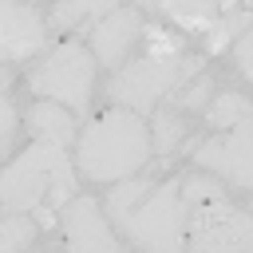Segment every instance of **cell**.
<instances>
[{"instance_id":"1","label":"cell","mask_w":253,"mask_h":253,"mask_svg":"<svg viewBox=\"0 0 253 253\" xmlns=\"http://www.w3.org/2000/svg\"><path fill=\"white\" fill-rule=\"evenodd\" d=\"M75 194V170L67 158V146L59 142H32L16 162L0 170V210L28 213L43 202L51 210H63Z\"/></svg>"},{"instance_id":"2","label":"cell","mask_w":253,"mask_h":253,"mask_svg":"<svg viewBox=\"0 0 253 253\" xmlns=\"http://www.w3.org/2000/svg\"><path fill=\"white\" fill-rule=\"evenodd\" d=\"M75 162L91 182L130 178L150 162V126L142 123V115H134L126 107L107 111L103 119H95L83 130Z\"/></svg>"},{"instance_id":"3","label":"cell","mask_w":253,"mask_h":253,"mask_svg":"<svg viewBox=\"0 0 253 253\" xmlns=\"http://www.w3.org/2000/svg\"><path fill=\"white\" fill-rule=\"evenodd\" d=\"M130 245L138 249H154V253H178L186 245V202L178 194V182H162V186H146L126 213L115 221Z\"/></svg>"},{"instance_id":"4","label":"cell","mask_w":253,"mask_h":253,"mask_svg":"<svg viewBox=\"0 0 253 253\" xmlns=\"http://www.w3.org/2000/svg\"><path fill=\"white\" fill-rule=\"evenodd\" d=\"M202 63L198 59H186V55H174V51H158V55H142L126 67H119L107 83V95L111 103L134 111V115H146L158 107L162 95H170L182 79L198 75Z\"/></svg>"},{"instance_id":"5","label":"cell","mask_w":253,"mask_h":253,"mask_svg":"<svg viewBox=\"0 0 253 253\" xmlns=\"http://www.w3.org/2000/svg\"><path fill=\"white\" fill-rule=\"evenodd\" d=\"M91 79H95V55L83 43H59L36 71H32V91L47 95L55 103H67L71 115H83L91 103Z\"/></svg>"},{"instance_id":"6","label":"cell","mask_w":253,"mask_h":253,"mask_svg":"<svg viewBox=\"0 0 253 253\" xmlns=\"http://www.w3.org/2000/svg\"><path fill=\"white\" fill-rule=\"evenodd\" d=\"M186 225H190V249L198 253H245L253 245V221L249 213L233 210L229 198L190 206Z\"/></svg>"},{"instance_id":"7","label":"cell","mask_w":253,"mask_h":253,"mask_svg":"<svg viewBox=\"0 0 253 253\" xmlns=\"http://www.w3.org/2000/svg\"><path fill=\"white\" fill-rule=\"evenodd\" d=\"M194 162L202 170H217L237 190H249V182H253V119L233 123V134H225V138H206L194 150Z\"/></svg>"},{"instance_id":"8","label":"cell","mask_w":253,"mask_h":253,"mask_svg":"<svg viewBox=\"0 0 253 253\" xmlns=\"http://www.w3.org/2000/svg\"><path fill=\"white\" fill-rule=\"evenodd\" d=\"M47 43V28L32 4L0 0V59H28Z\"/></svg>"},{"instance_id":"9","label":"cell","mask_w":253,"mask_h":253,"mask_svg":"<svg viewBox=\"0 0 253 253\" xmlns=\"http://www.w3.org/2000/svg\"><path fill=\"white\" fill-rule=\"evenodd\" d=\"M63 237H67V249H75V253H87V249L115 253L119 249V237L111 233V221H103V210L95 206V198H71L63 206Z\"/></svg>"},{"instance_id":"10","label":"cell","mask_w":253,"mask_h":253,"mask_svg":"<svg viewBox=\"0 0 253 253\" xmlns=\"http://www.w3.org/2000/svg\"><path fill=\"white\" fill-rule=\"evenodd\" d=\"M138 36H142V16H138V8H111L107 16H99V24H95V32H91L95 59L107 63V67H115Z\"/></svg>"},{"instance_id":"11","label":"cell","mask_w":253,"mask_h":253,"mask_svg":"<svg viewBox=\"0 0 253 253\" xmlns=\"http://www.w3.org/2000/svg\"><path fill=\"white\" fill-rule=\"evenodd\" d=\"M28 130H32L36 138H43V142H59V146H67V142L75 138V115L63 111V103L47 99V103L28 107Z\"/></svg>"},{"instance_id":"12","label":"cell","mask_w":253,"mask_h":253,"mask_svg":"<svg viewBox=\"0 0 253 253\" xmlns=\"http://www.w3.org/2000/svg\"><path fill=\"white\" fill-rule=\"evenodd\" d=\"M146 12H166L182 28H210L217 16V0H138Z\"/></svg>"},{"instance_id":"13","label":"cell","mask_w":253,"mask_h":253,"mask_svg":"<svg viewBox=\"0 0 253 253\" xmlns=\"http://www.w3.org/2000/svg\"><path fill=\"white\" fill-rule=\"evenodd\" d=\"M186 119H182V111H166V107H158V115H154V126H150V150H158V158H170L174 150H178V142L186 138Z\"/></svg>"},{"instance_id":"14","label":"cell","mask_w":253,"mask_h":253,"mask_svg":"<svg viewBox=\"0 0 253 253\" xmlns=\"http://www.w3.org/2000/svg\"><path fill=\"white\" fill-rule=\"evenodd\" d=\"M111 8H119V0H59L55 12H51V24H55V28H75V24H83V20L107 16Z\"/></svg>"},{"instance_id":"15","label":"cell","mask_w":253,"mask_h":253,"mask_svg":"<svg viewBox=\"0 0 253 253\" xmlns=\"http://www.w3.org/2000/svg\"><path fill=\"white\" fill-rule=\"evenodd\" d=\"M241 119H253V111H249V99H245V95L225 91V95H217V99H213V107H210V126H233V123H241Z\"/></svg>"},{"instance_id":"16","label":"cell","mask_w":253,"mask_h":253,"mask_svg":"<svg viewBox=\"0 0 253 253\" xmlns=\"http://www.w3.org/2000/svg\"><path fill=\"white\" fill-rule=\"evenodd\" d=\"M178 194H182L186 210H190V206H206V202H221V198H225L221 182H213V178H202V174H190V178L178 186Z\"/></svg>"},{"instance_id":"17","label":"cell","mask_w":253,"mask_h":253,"mask_svg":"<svg viewBox=\"0 0 253 253\" xmlns=\"http://www.w3.org/2000/svg\"><path fill=\"white\" fill-rule=\"evenodd\" d=\"M32 237H36L32 217L12 213V217L0 221V253H8V249H24V245H32Z\"/></svg>"},{"instance_id":"18","label":"cell","mask_w":253,"mask_h":253,"mask_svg":"<svg viewBox=\"0 0 253 253\" xmlns=\"http://www.w3.org/2000/svg\"><path fill=\"white\" fill-rule=\"evenodd\" d=\"M241 28H249V16H245V12H229V16H221L217 24H210V47H213V51H221V47H225Z\"/></svg>"},{"instance_id":"19","label":"cell","mask_w":253,"mask_h":253,"mask_svg":"<svg viewBox=\"0 0 253 253\" xmlns=\"http://www.w3.org/2000/svg\"><path fill=\"white\" fill-rule=\"evenodd\" d=\"M210 91H213V79H210L206 71H198V79L186 83L182 95H174V107H178V111H198V107L210 99Z\"/></svg>"},{"instance_id":"20","label":"cell","mask_w":253,"mask_h":253,"mask_svg":"<svg viewBox=\"0 0 253 253\" xmlns=\"http://www.w3.org/2000/svg\"><path fill=\"white\" fill-rule=\"evenodd\" d=\"M8 75L0 71V154L8 150V142H12V134H16V107H12V99H8Z\"/></svg>"},{"instance_id":"21","label":"cell","mask_w":253,"mask_h":253,"mask_svg":"<svg viewBox=\"0 0 253 253\" xmlns=\"http://www.w3.org/2000/svg\"><path fill=\"white\" fill-rule=\"evenodd\" d=\"M233 51H237V71H241V75H253V63H249V59H253V36H249V32L237 36Z\"/></svg>"}]
</instances>
